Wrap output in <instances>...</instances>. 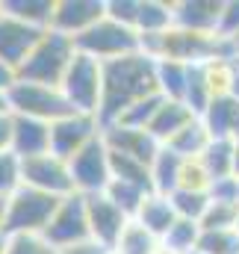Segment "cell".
<instances>
[{
	"mask_svg": "<svg viewBox=\"0 0 239 254\" xmlns=\"http://www.w3.org/2000/svg\"><path fill=\"white\" fill-rule=\"evenodd\" d=\"M160 95L157 89V63L145 54H133L104 65V101H101V125H113L139 104L142 98Z\"/></svg>",
	"mask_w": 239,
	"mask_h": 254,
	"instance_id": "obj_1",
	"label": "cell"
},
{
	"mask_svg": "<svg viewBox=\"0 0 239 254\" xmlns=\"http://www.w3.org/2000/svg\"><path fill=\"white\" fill-rule=\"evenodd\" d=\"M77 57V45L74 39L45 30V36L36 42V48L30 51V57L18 68V80L27 83H42V86H60L62 77L68 74V68Z\"/></svg>",
	"mask_w": 239,
	"mask_h": 254,
	"instance_id": "obj_2",
	"label": "cell"
},
{
	"mask_svg": "<svg viewBox=\"0 0 239 254\" xmlns=\"http://www.w3.org/2000/svg\"><path fill=\"white\" fill-rule=\"evenodd\" d=\"M77 51L98 60V63H116L124 57H133V54H142V42H139V33L127 24H121L116 18L104 15L92 30H86L77 42Z\"/></svg>",
	"mask_w": 239,
	"mask_h": 254,
	"instance_id": "obj_3",
	"label": "cell"
},
{
	"mask_svg": "<svg viewBox=\"0 0 239 254\" xmlns=\"http://www.w3.org/2000/svg\"><path fill=\"white\" fill-rule=\"evenodd\" d=\"M62 198H54L48 192L21 187L6 198V219H3V234L18 237V234H45L51 225L57 207Z\"/></svg>",
	"mask_w": 239,
	"mask_h": 254,
	"instance_id": "obj_4",
	"label": "cell"
},
{
	"mask_svg": "<svg viewBox=\"0 0 239 254\" xmlns=\"http://www.w3.org/2000/svg\"><path fill=\"white\" fill-rule=\"evenodd\" d=\"M62 95L74 113H89L101 119V101H104V63L86 57L77 51L68 74L60 83Z\"/></svg>",
	"mask_w": 239,
	"mask_h": 254,
	"instance_id": "obj_5",
	"label": "cell"
},
{
	"mask_svg": "<svg viewBox=\"0 0 239 254\" xmlns=\"http://www.w3.org/2000/svg\"><path fill=\"white\" fill-rule=\"evenodd\" d=\"M6 104L12 116H24V119H36V122H60L62 116L74 113L65 101L60 86H42V83H27V80H15L6 92Z\"/></svg>",
	"mask_w": 239,
	"mask_h": 254,
	"instance_id": "obj_6",
	"label": "cell"
},
{
	"mask_svg": "<svg viewBox=\"0 0 239 254\" xmlns=\"http://www.w3.org/2000/svg\"><path fill=\"white\" fill-rule=\"evenodd\" d=\"M68 163H71V178H74L77 195L107 192L110 181H113V169H110V148L104 142V133H101V139L86 145L80 154H74Z\"/></svg>",
	"mask_w": 239,
	"mask_h": 254,
	"instance_id": "obj_7",
	"label": "cell"
},
{
	"mask_svg": "<svg viewBox=\"0 0 239 254\" xmlns=\"http://www.w3.org/2000/svg\"><path fill=\"white\" fill-rule=\"evenodd\" d=\"M24 187L39 192H48L54 198L77 195L74 178H71V163L62 160L60 154H42L33 160H24Z\"/></svg>",
	"mask_w": 239,
	"mask_h": 254,
	"instance_id": "obj_8",
	"label": "cell"
},
{
	"mask_svg": "<svg viewBox=\"0 0 239 254\" xmlns=\"http://www.w3.org/2000/svg\"><path fill=\"white\" fill-rule=\"evenodd\" d=\"M104 125L98 116L89 113H68L60 122L51 125V151L60 154L62 160H71L74 154H80L86 145H92L95 139H101Z\"/></svg>",
	"mask_w": 239,
	"mask_h": 254,
	"instance_id": "obj_9",
	"label": "cell"
},
{
	"mask_svg": "<svg viewBox=\"0 0 239 254\" xmlns=\"http://www.w3.org/2000/svg\"><path fill=\"white\" fill-rule=\"evenodd\" d=\"M54 249H68V246H77L83 240H92L89 237V219H86V198L83 195H68L62 198L51 225L45 228L42 234Z\"/></svg>",
	"mask_w": 239,
	"mask_h": 254,
	"instance_id": "obj_10",
	"label": "cell"
},
{
	"mask_svg": "<svg viewBox=\"0 0 239 254\" xmlns=\"http://www.w3.org/2000/svg\"><path fill=\"white\" fill-rule=\"evenodd\" d=\"M42 36H45V30L30 27L21 18L9 15L0 0V63L15 68V74H18V68L24 65V60L30 57V51L36 48V42Z\"/></svg>",
	"mask_w": 239,
	"mask_h": 254,
	"instance_id": "obj_11",
	"label": "cell"
},
{
	"mask_svg": "<svg viewBox=\"0 0 239 254\" xmlns=\"http://www.w3.org/2000/svg\"><path fill=\"white\" fill-rule=\"evenodd\" d=\"M104 15H107V0H57L54 3V18H51V30L77 42Z\"/></svg>",
	"mask_w": 239,
	"mask_h": 254,
	"instance_id": "obj_12",
	"label": "cell"
},
{
	"mask_svg": "<svg viewBox=\"0 0 239 254\" xmlns=\"http://www.w3.org/2000/svg\"><path fill=\"white\" fill-rule=\"evenodd\" d=\"M86 198V219H89V237L95 243H101L104 249L113 252V246L119 243L121 231L127 228L130 216L119 210L104 192L101 195H83Z\"/></svg>",
	"mask_w": 239,
	"mask_h": 254,
	"instance_id": "obj_13",
	"label": "cell"
},
{
	"mask_svg": "<svg viewBox=\"0 0 239 254\" xmlns=\"http://www.w3.org/2000/svg\"><path fill=\"white\" fill-rule=\"evenodd\" d=\"M104 142L113 154H124V157H133L139 163H148L157 157V151L163 148L148 130H139V127H127V125H104Z\"/></svg>",
	"mask_w": 239,
	"mask_h": 254,
	"instance_id": "obj_14",
	"label": "cell"
},
{
	"mask_svg": "<svg viewBox=\"0 0 239 254\" xmlns=\"http://www.w3.org/2000/svg\"><path fill=\"white\" fill-rule=\"evenodd\" d=\"M222 9H225V0H180V3H175V27L219 36Z\"/></svg>",
	"mask_w": 239,
	"mask_h": 254,
	"instance_id": "obj_15",
	"label": "cell"
},
{
	"mask_svg": "<svg viewBox=\"0 0 239 254\" xmlns=\"http://www.w3.org/2000/svg\"><path fill=\"white\" fill-rule=\"evenodd\" d=\"M12 154H18L21 160H33V157L51 154V125L48 122H36V119L15 116Z\"/></svg>",
	"mask_w": 239,
	"mask_h": 254,
	"instance_id": "obj_16",
	"label": "cell"
},
{
	"mask_svg": "<svg viewBox=\"0 0 239 254\" xmlns=\"http://www.w3.org/2000/svg\"><path fill=\"white\" fill-rule=\"evenodd\" d=\"M201 122L213 139H239V98L234 95L213 98L204 107Z\"/></svg>",
	"mask_w": 239,
	"mask_h": 254,
	"instance_id": "obj_17",
	"label": "cell"
},
{
	"mask_svg": "<svg viewBox=\"0 0 239 254\" xmlns=\"http://www.w3.org/2000/svg\"><path fill=\"white\" fill-rule=\"evenodd\" d=\"M195 119H198V113H195L189 104H183V101H169V98H166L163 107L157 110L151 127H148V133H151L160 145H169L180 130H186Z\"/></svg>",
	"mask_w": 239,
	"mask_h": 254,
	"instance_id": "obj_18",
	"label": "cell"
},
{
	"mask_svg": "<svg viewBox=\"0 0 239 254\" xmlns=\"http://www.w3.org/2000/svg\"><path fill=\"white\" fill-rule=\"evenodd\" d=\"M139 225H145L154 237H166L169 234V228L178 222V213H175V204H172V198L169 195H160V192H148L145 195V201H142V207L136 210V216H133Z\"/></svg>",
	"mask_w": 239,
	"mask_h": 254,
	"instance_id": "obj_19",
	"label": "cell"
},
{
	"mask_svg": "<svg viewBox=\"0 0 239 254\" xmlns=\"http://www.w3.org/2000/svg\"><path fill=\"white\" fill-rule=\"evenodd\" d=\"M172 27H175V3H166V0H139L136 3L133 30L139 33V39L160 36Z\"/></svg>",
	"mask_w": 239,
	"mask_h": 254,
	"instance_id": "obj_20",
	"label": "cell"
},
{
	"mask_svg": "<svg viewBox=\"0 0 239 254\" xmlns=\"http://www.w3.org/2000/svg\"><path fill=\"white\" fill-rule=\"evenodd\" d=\"M183 157L175 154L172 148H160L157 157L151 160V190L160 195H172L180 184V172H183Z\"/></svg>",
	"mask_w": 239,
	"mask_h": 254,
	"instance_id": "obj_21",
	"label": "cell"
},
{
	"mask_svg": "<svg viewBox=\"0 0 239 254\" xmlns=\"http://www.w3.org/2000/svg\"><path fill=\"white\" fill-rule=\"evenodd\" d=\"M189 80H192V65L169 63V60H160V63H157V89H160L163 98H169V101H183V104H186Z\"/></svg>",
	"mask_w": 239,
	"mask_h": 254,
	"instance_id": "obj_22",
	"label": "cell"
},
{
	"mask_svg": "<svg viewBox=\"0 0 239 254\" xmlns=\"http://www.w3.org/2000/svg\"><path fill=\"white\" fill-rule=\"evenodd\" d=\"M163 249V240L154 237L145 225H139L136 219L127 222V228L121 231L119 243L113 246V254H157Z\"/></svg>",
	"mask_w": 239,
	"mask_h": 254,
	"instance_id": "obj_23",
	"label": "cell"
},
{
	"mask_svg": "<svg viewBox=\"0 0 239 254\" xmlns=\"http://www.w3.org/2000/svg\"><path fill=\"white\" fill-rule=\"evenodd\" d=\"M198 160L210 172L213 184L225 181V178H234V139H213Z\"/></svg>",
	"mask_w": 239,
	"mask_h": 254,
	"instance_id": "obj_24",
	"label": "cell"
},
{
	"mask_svg": "<svg viewBox=\"0 0 239 254\" xmlns=\"http://www.w3.org/2000/svg\"><path fill=\"white\" fill-rule=\"evenodd\" d=\"M210 142H213V136H210V130L204 127L201 116H198V119L186 127V130H180L178 136L166 145V148H172V151L180 154L183 160H198V157L207 151V145H210Z\"/></svg>",
	"mask_w": 239,
	"mask_h": 254,
	"instance_id": "obj_25",
	"label": "cell"
},
{
	"mask_svg": "<svg viewBox=\"0 0 239 254\" xmlns=\"http://www.w3.org/2000/svg\"><path fill=\"white\" fill-rule=\"evenodd\" d=\"M54 3L57 0H3V9L15 18H21L30 27L39 30H51V18H54Z\"/></svg>",
	"mask_w": 239,
	"mask_h": 254,
	"instance_id": "obj_26",
	"label": "cell"
},
{
	"mask_svg": "<svg viewBox=\"0 0 239 254\" xmlns=\"http://www.w3.org/2000/svg\"><path fill=\"white\" fill-rule=\"evenodd\" d=\"M198 240H201V225L189 222V219H178L169 234L163 237V246L175 254H195L198 252Z\"/></svg>",
	"mask_w": 239,
	"mask_h": 254,
	"instance_id": "obj_27",
	"label": "cell"
},
{
	"mask_svg": "<svg viewBox=\"0 0 239 254\" xmlns=\"http://www.w3.org/2000/svg\"><path fill=\"white\" fill-rule=\"evenodd\" d=\"M148 192H154V190H145V187H136V184H127V181H116V178H113L104 195H107L119 210H124V213L133 219L136 210L142 207V201H145Z\"/></svg>",
	"mask_w": 239,
	"mask_h": 254,
	"instance_id": "obj_28",
	"label": "cell"
},
{
	"mask_svg": "<svg viewBox=\"0 0 239 254\" xmlns=\"http://www.w3.org/2000/svg\"><path fill=\"white\" fill-rule=\"evenodd\" d=\"M239 225V204L237 201H213L201 219L204 231H237Z\"/></svg>",
	"mask_w": 239,
	"mask_h": 254,
	"instance_id": "obj_29",
	"label": "cell"
},
{
	"mask_svg": "<svg viewBox=\"0 0 239 254\" xmlns=\"http://www.w3.org/2000/svg\"><path fill=\"white\" fill-rule=\"evenodd\" d=\"M172 204H175V213L178 219H189V222H198L204 219L207 207H210V192H192V190H175L172 195Z\"/></svg>",
	"mask_w": 239,
	"mask_h": 254,
	"instance_id": "obj_30",
	"label": "cell"
},
{
	"mask_svg": "<svg viewBox=\"0 0 239 254\" xmlns=\"http://www.w3.org/2000/svg\"><path fill=\"white\" fill-rule=\"evenodd\" d=\"M198 254H239L237 231H204L198 240Z\"/></svg>",
	"mask_w": 239,
	"mask_h": 254,
	"instance_id": "obj_31",
	"label": "cell"
},
{
	"mask_svg": "<svg viewBox=\"0 0 239 254\" xmlns=\"http://www.w3.org/2000/svg\"><path fill=\"white\" fill-rule=\"evenodd\" d=\"M21 187H24V160L12 151H3L0 154V195L9 198Z\"/></svg>",
	"mask_w": 239,
	"mask_h": 254,
	"instance_id": "obj_32",
	"label": "cell"
},
{
	"mask_svg": "<svg viewBox=\"0 0 239 254\" xmlns=\"http://www.w3.org/2000/svg\"><path fill=\"white\" fill-rule=\"evenodd\" d=\"M6 254H60L42 234H18L6 237Z\"/></svg>",
	"mask_w": 239,
	"mask_h": 254,
	"instance_id": "obj_33",
	"label": "cell"
},
{
	"mask_svg": "<svg viewBox=\"0 0 239 254\" xmlns=\"http://www.w3.org/2000/svg\"><path fill=\"white\" fill-rule=\"evenodd\" d=\"M210 187H213V178H210V172L204 169V163H201V160H186V163H183V172H180L178 190L210 192Z\"/></svg>",
	"mask_w": 239,
	"mask_h": 254,
	"instance_id": "obj_34",
	"label": "cell"
},
{
	"mask_svg": "<svg viewBox=\"0 0 239 254\" xmlns=\"http://www.w3.org/2000/svg\"><path fill=\"white\" fill-rule=\"evenodd\" d=\"M222 39L234 42L239 36V0H225V9H222V30H219Z\"/></svg>",
	"mask_w": 239,
	"mask_h": 254,
	"instance_id": "obj_35",
	"label": "cell"
},
{
	"mask_svg": "<svg viewBox=\"0 0 239 254\" xmlns=\"http://www.w3.org/2000/svg\"><path fill=\"white\" fill-rule=\"evenodd\" d=\"M12 127H15V116L9 110L0 113V154L12 151Z\"/></svg>",
	"mask_w": 239,
	"mask_h": 254,
	"instance_id": "obj_36",
	"label": "cell"
},
{
	"mask_svg": "<svg viewBox=\"0 0 239 254\" xmlns=\"http://www.w3.org/2000/svg\"><path fill=\"white\" fill-rule=\"evenodd\" d=\"M60 254H113L110 249H104L101 243H95V240H83V243H77V246H68V249H62Z\"/></svg>",
	"mask_w": 239,
	"mask_h": 254,
	"instance_id": "obj_37",
	"label": "cell"
},
{
	"mask_svg": "<svg viewBox=\"0 0 239 254\" xmlns=\"http://www.w3.org/2000/svg\"><path fill=\"white\" fill-rule=\"evenodd\" d=\"M18 80V74H15V68H9L6 63H0V92H9V86Z\"/></svg>",
	"mask_w": 239,
	"mask_h": 254,
	"instance_id": "obj_38",
	"label": "cell"
},
{
	"mask_svg": "<svg viewBox=\"0 0 239 254\" xmlns=\"http://www.w3.org/2000/svg\"><path fill=\"white\" fill-rule=\"evenodd\" d=\"M234 178L239 181V139H234Z\"/></svg>",
	"mask_w": 239,
	"mask_h": 254,
	"instance_id": "obj_39",
	"label": "cell"
},
{
	"mask_svg": "<svg viewBox=\"0 0 239 254\" xmlns=\"http://www.w3.org/2000/svg\"><path fill=\"white\" fill-rule=\"evenodd\" d=\"M3 219H6V198L0 195V234H3Z\"/></svg>",
	"mask_w": 239,
	"mask_h": 254,
	"instance_id": "obj_40",
	"label": "cell"
},
{
	"mask_svg": "<svg viewBox=\"0 0 239 254\" xmlns=\"http://www.w3.org/2000/svg\"><path fill=\"white\" fill-rule=\"evenodd\" d=\"M3 110H9V104H6V92H0V113Z\"/></svg>",
	"mask_w": 239,
	"mask_h": 254,
	"instance_id": "obj_41",
	"label": "cell"
},
{
	"mask_svg": "<svg viewBox=\"0 0 239 254\" xmlns=\"http://www.w3.org/2000/svg\"><path fill=\"white\" fill-rule=\"evenodd\" d=\"M0 254H6V234H0Z\"/></svg>",
	"mask_w": 239,
	"mask_h": 254,
	"instance_id": "obj_42",
	"label": "cell"
},
{
	"mask_svg": "<svg viewBox=\"0 0 239 254\" xmlns=\"http://www.w3.org/2000/svg\"><path fill=\"white\" fill-rule=\"evenodd\" d=\"M231 45H234V54H237V57H239V36H237V39H234V42H231Z\"/></svg>",
	"mask_w": 239,
	"mask_h": 254,
	"instance_id": "obj_43",
	"label": "cell"
},
{
	"mask_svg": "<svg viewBox=\"0 0 239 254\" xmlns=\"http://www.w3.org/2000/svg\"><path fill=\"white\" fill-rule=\"evenodd\" d=\"M237 68H239V57H237Z\"/></svg>",
	"mask_w": 239,
	"mask_h": 254,
	"instance_id": "obj_44",
	"label": "cell"
},
{
	"mask_svg": "<svg viewBox=\"0 0 239 254\" xmlns=\"http://www.w3.org/2000/svg\"><path fill=\"white\" fill-rule=\"evenodd\" d=\"M237 234H239V225H237Z\"/></svg>",
	"mask_w": 239,
	"mask_h": 254,
	"instance_id": "obj_45",
	"label": "cell"
},
{
	"mask_svg": "<svg viewBox=\"0 0 239 254\" xmlns=\"http://www.w3.org/2000/svg\"><path fill=\"white\" fill-rule=\"evenodd\" d=\"M195 254H198V252H195Z\"/></svg>",
	"mask_w": 239,
	"mask_h": 254,
	"instance_id": "obj_46",
	"label": "cell"
}]
</instances>
